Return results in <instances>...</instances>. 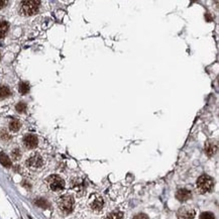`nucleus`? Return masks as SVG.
Returning <instances> with one entry per match:
<instances>
[{"label":"nucleus","mask_w":219,"mask_h":219,"mask_svg":"<svg viewBox=\"0 0 219 219\" xmlns=\"http://www.w3.org/2000/svg\"><path fill=\"white\" fill-rule=\"evenodd\" d=\"M41 2L35 1V0H26V1H22L19 6V12L20 14L25 16H30L35 14L39 11V7Z\"/></svg>","instance_id":"nucleus-1"},{"label":"nucleus","mask_w":219,"mask_h":219,"mask_svg":"<svg viewBox=\"0 0 219 219\" xmlns=\"http://www.w3.org/2000/svg\"><path fill=\"white\" fill-rule=\"evenodd\" d=\"M214 186V181L207 175H202L197 180V190L201 194L208 193Z\"/></svg>","instance_id":"nucleus-2"},{"label":"nucleus","mask_w":219,"mask_h":219,"mask_svg":"<svg viewBox=\"0 0 219 219\" xmlns=\"http://www.w3.org/2000/svg\"><path fill=\"white\" fill-rule=\"evenodd\" d=\"M58 206L64 213H71L74 208V199L70 195H64L58 200Z\"/></svg>","instance_id":"nucleus-3"},{"label":"nucleus","mask_w":219,"mask_h":219,"mask_svg":"<svg viewBox=\"0 0 219 219\" xmlns=\"http://www.w3.org/2000/svg\"><path fill=\"white\" fill-rule=\"evenodd\" d=\"M47 184L53 192H61L65 188V181L58 175L50 176L47 179Z\"/></svg>","instance_id":"nucleus-4"},{"label":"nucleus","mask_w":219,"mask_h":219,"mask_svg":"<svg viewBox=\"0 0 219 219\" xmlns=\"http://www.w3.org/2000/svg\"><path fill=\"white\" fill-rule=\"evenodd\" d=\"M43 164V158L39 155L35 154V155L31 156L28 160H26V166L31 170H37V169L41 168Z\"/></svg>","instance_id":"nucleus-5"},{"label":"nucleus","mask_w":219,"mask_h":219,"mask_svg":"<svg viewBox=\"0 0 219 219\" xmlns=\"http://www.w3.org/2000/svg\"><path fill=\"white\" fill-rule=\"evenodd\" d=\"M23 145L28 149H34L37 145V137L33 134H26L23 137Z\"/></svg>","instance_id":"nucleus-6"},{"label":"nucleus","mask_w":219,"mask_h":219,"mask_svg":"<svg viewBox=\"0 0 219 219\" xmlns=\"http://www.w3.org/2000/svg\"><path fill=\"white\" fill-rule=\"evenodd\" d=\"M217 152V143L213 140H209L205 143V153L207 156H214Z\"/></svg>","instance_id":"nucleus-7"},{"label":"nucleus","mask_w":219,"mask_h":219,"mask_svg":"<svg viewBox=\"0 0 219 219\" xmlns=\"http://www.w3.org/2000/svg\"><path fill=\"white\" fill-rule=\"evenodd\" d=\"M194 215H195V211L188 207L181 208L180 211H179V217L182 219H192Z\"/></svg>","instance_id":"nucleus-8"},{"label":"nucleus","mask_w":219,"mask_h":219,"mask_svg":"<svg viewBox=\"0 0 219 219\" xmlns=\"http://www.w3.org/2000/svg\"><path fill=\"white\" fill-rule=\"evenodd\" d=\"M176 198L181 202L187 201V200H189L191 198V192L187 189H180L177 191Z\"/></svg>","instance_id":"nucleus-9"},{"label":"nucleus","mask_w":219,"mask_h":219,"mask_svg":"<svg viewBox=\"0 0 219 219\" xmlns=\"http://www.w3.org/2000/svg\"><path fill=\"white\" fill-rule=\"evenodd\" d=\"M90 206L93 210H95V211H99V210H101L102 207H103V199H102L101 197H99V196H97L95 199L91 201Z\"/></svg>","instance_id":"nucleus-10"},{"label":"nucleus","mask_w":219,"mask_h":219,"mask_svg":"<svg viewBox=\"0 0 219 219\" xmlns=\"http://www.w3.org/2000/svg\"><path fill=\"white\" fill-rule=\"evenodd\" d=\"M9 30V24L5 20H0V39L4 37Z\"/></svg>","instance_id":"nucleus-11"},{"label":"nucleus","mask_w":219,"mask_h":219,"mask_svg":"<svg viewBox=\"0 0 219 219\" xmlns=\"http://www.w3.org/2000/svg\"><path fill=\"white\" fill-rule=\"evenodd\" d=\"M0 163L3 167L5 168H10L11 167V160L8 158L7 155H5L4 153H0Z\"/></svg>","instance_id":"nucleus-12"},{"label":"nucleus","mask_w":219,"mask_h":219,"mask_svg":"<svg viewBox=\"0 0 219 219\" xmlns=\"http://www.w3.org/2000/svg\"><path fill=\"white\" fill-rule=\"evenodd\" d=\"M20 126H21V123H20L17 119H13L9 123V129L11 131H18L20 128Z\"/></svg>","instance_id":"nucleus-13"},{"label":"nucleus","mask_w":219,"mask_h":219,"mask_svg":"<svg viewBox=\"0 0 219 219\" xmlns=\"http://www.w3.org/2000/svg\"><path fill=\"white\" fill-rule=\"evenodd\" d=\"M10 90L7 86H0V98L1 99H4V98H7L8 96L10 95Z\"/></svg>","instance_id":"nucleus-14"},{"label":"nucleus","mask_w":219,"mask_h":219,"mask_svg":"<svg viewBox=\"0 0 219 219\" xmlns=\"http://www.w3.org/2000/svg\"><path fill=\"white\" fill-rule=\"evenodd\" d=\"M18 90H19L20 93L24 95V94L30 92V85L25 82H21L19 84V87H18Z\"/></svg>","instance_id":"nucleus-15"},{"label":"nucleus","mask_w":219,"mask_h":219,"mask_svg":"<svg viewBox=\"0 0 219 219\" xmlns=\"http://www.w3.org/2000/svg\"><path fill=\"white\" fill-rule=\"evenodd\" d=\"M122 213L120 211H113L106 216L105 219H121Z\"/></svg>","instance_id":"nucleus-16"},{"label":"nucleus","mask_w":219,"mask_h":219,"mask_svg":"<svg viewBox=\"0 0 219 219\" xmlns=\"http://www.w3.org/2000/svg\"><path fill=\"white\" fill-rule=\"evenodd\" d=\"M26 108H28V106H26V104L24 103V102H19V103L15 106L16 111L19 112V113H23V112H25Z\"/></svg>","instance_id":"nucleus-17"},{"label":"nucleus","mask_w":219,"mask_h":219,"mask_svg":"<svg viewBox=\"0 0 219 219\" xmlns=\"http://www.w3.org/2000/svg\"><path fill=\"white\" fill-rule=\"evenodd\" d=\"M200 219H215V216L212 212H203L200 215Z\"/></svg>","instance_id":"nucleus-18"},{"label":"nucleus","mask_w":219,"mask_h":219,"mask_svg":"<svg viewBox=\"0 0 219 219\" xmlns=\"http://www.w3.org/2000/svg\"><path fill=\"white\" fill-rule=\"evenodd\" d=\"M11 156H12V158H13V160H19L20 156H21V154H20V151H19V149H13V151H12V153H11Z\"/></svg>","instance_id":"nucleus-19"},{"label":"nucleus","mask_w":219,"mask_h":219,"mask_svg":"<svg viewBox=\"0 0 219 219\" xmlns=\"http://www.w3.org/2000/svg\"><path fill=\"white\" fill-rule=\"evenodd\" d=\"M36 205H39V207H43V208H45L48 206V203H47V201L45 200H43V199H39V200H37L36 202Z\"/></svg>","instance_id":"nucleus-20"},{"label":"nucleus","mask_w":219,"mask_h":219,"mask_svg":"<svg viewBox=\"0 0 219 219\" xmlns=\"http://www.w3.org/2000/svg\"><path fill=\"white\" fill-rule=\"evenodd\" d=\"M133 219H149V217H147V215H145V214L139 213L137 214V215H135L134 217H133Z\"/></svg>","instance_id":"nucleus-21"},{"label":"nucleus","mask_w":219,"mask_h":219,"mask_svg":"<svg viewBox=\"0 0 219 219\" xmlns=\"http://www.w3.org/2000/svg\"><path fill=\"white\" fill-rule=\"evenodd\" d=\"M6 4H7V1H4V0H0V9H1V8H3L4 6L6 5Z\"/></svg>","instance_id":"nucleus-22"}]
</instances>
